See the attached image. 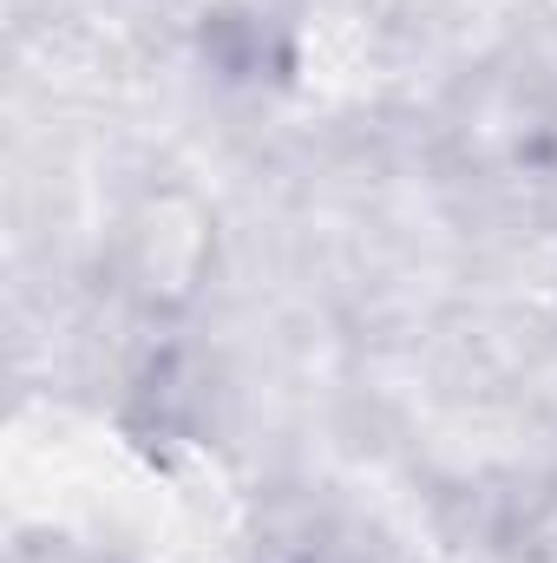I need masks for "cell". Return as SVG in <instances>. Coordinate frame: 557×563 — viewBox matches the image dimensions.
I'll use <instances>...</instances> for the list:
<instances>
[]
</instances>
